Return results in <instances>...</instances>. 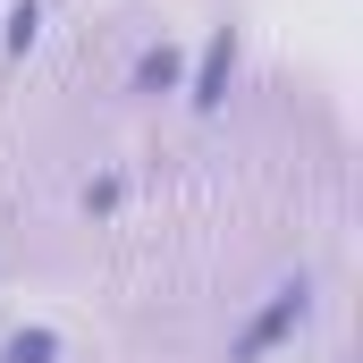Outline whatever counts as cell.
<instances>
[{"label": "cell", "mask_w": 363, "mask_h": 363, "mask_svg": "<svg viewBox=\"0 0 363 363\" xmlns=\"http://www.w3.org/2000/svg\"><path fill=\"white\" fill-rule=\"evenodd\" d=\"M135 85H178V51H144V68H135Z\"/></svg>", "instance_id": "4"}, {"label": "cell", "mask_w": 363, "mask_h": 363, "mask_svg": "<svg viewBox=\"0 0 363 363\" xmlns=\"http://www.w3.org/2000/svg\"><path fill=\"white\" fill-rule=\"evenodd\" d=\"M228 68H237V43L220 34V43L203 51V77H194V110H211V101H220V85H228Z\"/></svg>", "instance_id": "2"}, {"label": "cell", "mask_w": 363, "mask_h": 363, "mask_svg": "<svg viewBox=\"0 0 363 363\" xmlns=\"http://www.w3.org/2000/svg\"><path fill=\"white\" fill-rule=\"evenodd\" d=\"M304 304H313V287H304V279H287V287H279L271 304H262V313L245 321V338H237V363H254V355H271L279 338H296V321H304Z\"/></svg>", "instance_id": "1"}, {"label": "cell", "mask_w": 363, "mask_h": 363, "mask_svg": "<svg viewBox=\"0 0 363 363\" xmlns=\"http://www.w3.org/2000/svg\"><path fill=\"white\" fill-rule=\"evenodd\" d=\"M51 355H60V338H51V330H17V338L0 347V363H51Z\"/></svg>", "instance_id": "3"}]
</instances>
